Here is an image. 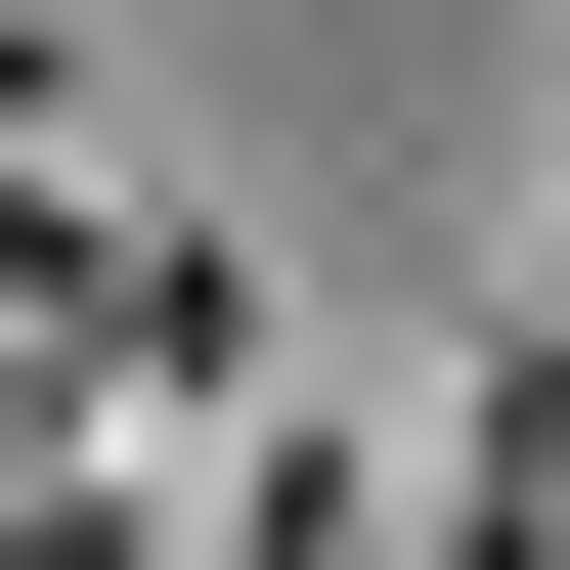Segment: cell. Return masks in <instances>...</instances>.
I'll use <instances>...</instances> for the list:
<instances>
[{"mask_svg":"<svg viewBox=\"0 0 570 570\" xmlns=\"http://www.w3.org/2000/svg\"><path fill=\"white\" fill-rule=\"evenodd\" d=\"M219 570H395V483H352V439H264V527H219Z\"/></svg>","mask_w":570,"mask_h":570,"instance_id":"cell-1","label":"cell"}]
</instances>
